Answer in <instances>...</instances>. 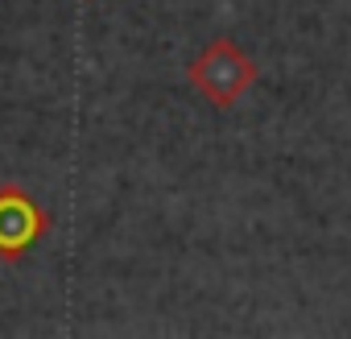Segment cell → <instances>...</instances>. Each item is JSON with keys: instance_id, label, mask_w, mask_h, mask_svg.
Instances as JSON below:
<instances>
[{"instance_id": "obj_1", "label": "cell", "mask_w": 351, "mask_h": 339, "mask_svg": "<svg viewBox=\"0 0 351 339\" xmlns=\"http://www.w3.org/2000/svg\"><path fill=\"white\" fill-rule=\"evenodd\" d=\"M186 79H191V87H195L207 104H215V108H236V100L256 83V62H252L232 38H215V42H207V46L191 58Z\"/></svg>"}, {"instance_id": "obj_2", "label": "cell", "mask_w": 351, "mask_h": 339, "mask_svg": "<svg viewBox=\"0 0 351 339\" xmlns=\"http://www.w3.org/2000/svg\"><path fill=\"white\" fill-rule=\"evenodd\" d=\"M46 228H50V220L29 191L0 187V261L25 257L46 236Z\"/></svg>"}]
</instances>
